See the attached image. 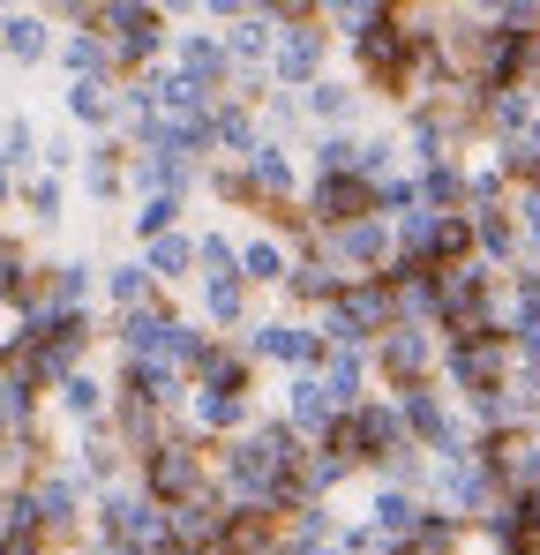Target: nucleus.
Returning a JSON list of instances; mask_svg holds the SVG:
<instances>
[{
  "mask_svg": "<svg viewBox=\"0 0 540 555\" xmlns=\"http://www.w3.org/2000/svg\"><path fill=\"white\" fill-rule=\"evenodd\" d=\"M241 173H248V188H256V210H278V203H300V158L285 151V143H270V135H256V151L248 158H233Z\"/></svg>",
  "mask_w": 540,
  "mask_h": 555,
  "instance_id": "nucleus-15",
  "label": "nucleus"
},
{
  "mask_svg": "<svg viewBox=\"0 0 540 555\" xmlns=\"http://www.w3.org/2000/svg\"><path fill=\"white\" fill-rule=\"evenodd\" d=\"M30 428H46V398H30L23 383L0 375V443L8 436H30Z\"/></svg>",
  "mask_w": 540,
  "mask_h": 555,
  "instance_id": "nucleus-49",
  "label": "nucleus"
},
{
  "mask_svg": "<svg viewBox=\"0 0 540 555\" xmlns=\"http://www.w3.org/2000/svg\"><path fill=\"white\" fill-rule=\"evenodd\" d=\"M188 241H195V278H233L241 233H226V225H188Z\"/></svg>",
  "mask_w": 540,
  "mask_h": 555,
  "instance_id": "nucleus-45",
  "label": "nucleus"
},
{
  "mask_svg": "<svg viewBox=\"0 0 540 555\" xmlns=\"http://www.w3.org/2000/svg\"><path fill=\"white\" fill-rule=\"evenodd\" d=\"M188 210H195V203H180V195H136L120 225H128V241H136V248H151V241H166V233L188 225Z\"/></svg>",
  "mask_w": 540,
  "mask_h": 555,
  "instance_id": "nucleus-37",
  "label": "nucleus"
},
{
  "mask_svg": "<svg viewBox=\"0 0 540 555\" xmlns=\"http://www.w3.org/2000/svg\"><path fill=\"white\" fill-rule=\"evenodd\" d=\"M256 308H263V300H256L241 278H195V308H188V323H203L210 338H241Z\"/></svg>",
  "mask_w": 540,
  "mask_h": 555,
  "instance_id": "nucleus-13",
  "label": "nucleus"
},
{
  "mask_svg": "<svg viewBox=\"0 0 540 555\" xmlns=\"http://www.w3.org/2000/svg\"><path fill=\"white\" fill-rule=\"evenodd\" d=\"M316 383H323V398L338 405V413H353L360 398H375V375H368V353H353V346H323V361H316Z\"/></svg>",
  "mask_w": 540,
  "mask_h": 555,
  "instance_id": "nucleus-24",
  "label": "nucleus"
},
{
  "mask_svg": "<svg viewBox=\"0 0 540 555\" xmlns=\"http://www.w3.org/2000/svg\"><path fill=\"white\" fill-rule=\"evenodd\" d=\"M53 68H61V83H120L113 46H105L98 30H68V38H53Z\"/></svg>",
  "mask_w": 540,
  "mask_h": 555,
  "instance_id": "nucleus-28",
  "label": "nucleus"
},
{
  "mask_svg": "<svg viewBox=\"0 0 540 555\" xmlns=\"http://www.w3.org/2000/svg\"><path fill=\"white\" fill-rule=\"evenodd\" d=\"M98 271H105V256H53L46 263V308H61V315H90V300H98Z\"/></svg>",
  "mask_w": 540,
  "mask_h": 555,
  "instance_id": "nucleus-20",
  "label": "nucleus"
},
{
  "mask_svg": "<svg viewBox=\"0 0 540 555\" xmlns=\"http://www.w3.org/2000/svg\"><path fill=\"white\" fill-rule=\"evenodd\" d=\"M248 451H256L270 473H300V459H308V443H300L278 413H256V421H248Z\"/></svg>",
  "mask_w": 540,
  "mask_h": 555,
  "instance_id": "nucleus-42",
  "label": "nucleus"
},
{
  "mask_svg": "<svg viewBox=\"0 0 540 555\" xmlns=\"http://www.w3.org/2000/svg\"><path fill=\"white\" fill-rule=\"evenodd\" d=\"M76 195L90 210H128V143L120 135H90L83 143V166H76Z\"/></svg>",
  "mask_w": 540,
  "mask_h": 555,
  "instance_id": "nucleus-12",
  "label": "nucleus"
},
{
  "mask_svg": "<svg viewBox=\"0 0 540 555\" xmlns=\"http://www.w3.org/2000/svg\"><path fill=\"white\" fill-rule=\"evenodd\" d=\"M421 503H428V511H450L458 526H480V518L503 503V488H496L480 465H428V480H421Z\"/></svg>",
  "mask_w": 540,
  "mask_h": 555,
  "instance_id": "nucleus-9",
  "label": "nucleus"
},
{
  "mask_svg": "<svg viewBox=\"0 0 540 555\" xmlns=\"http://www.w3.org/2000/svg\"><path fill=\"white\" fill-rule=\"evenodd\" d=\"M436 361H443V338H436V331H406V323H390V331L368 346V375H375L383 390H421V383H436Z\"/></svg>",
  "mask_w": 540,
  "mask_h": 555,
  "instance_id": "nucleus-6",
  "label": "nucleus"
},
{
  "mask_svg": "<svg viewBox=\"0 0 540 555\" xmlns=\"http://www.w3.org/2000/svg\"><path fill=\"white\" fill-rule=\"evenodd\" d=\"M98 300H105L113 315H128V308H143V300H158L151 271L136 263V248H128V256H105V271H98Z\"/></svg>",
  "mask_w": 540,
  "mask_h": 555,
  "instance_id": "nucleus-36",
  "label": "nucleus"
},
{
  "mask_svg": "<svg viewBox=\"0 0 540 555\" xmlns=\"http://www.w3.org/2000/svg\"><path fill=\"white\" fill-rule=\"evenodd\" d=\"M353 421H360V473H375V465L390 459L398 443H406V428H398V405L375 390V398H360L353 405Z\"/></svg>",
  "mask_w": 540,
  "mask_h": 555,
  "instance_id": "nucleus-32",
  "label": "nucleus"
},
{
  "mask_svg": "<svg viewBox=\"0 0 540 555\" xmlns=\"http://www.w3.org/2000/svg\"><path fill=\"white\" fill-rule=\"evenodd\" d=\"M53 23H46V8H0V61H15V68H46L53 61Z\"/></svg>",
  "mask_w": 540,
  "mask_h": 555,
  "instance_id": "nucleus-23",
  "label": "nucleus"
},
{
  "mask_svg": "<svg viewBox=\"0 0 540 555\" xmlns=\"http://www.w3.org/2000/svg\"><path fill=\"white\" fill-rule=\"evenodd\" d=\"M8 203H15V210H23L38 233H53V225L76 210V188L53 181V173H30V181H15V195H8Z\"/></svg>",
  "mask_w": 540,
  "mask_h": 555,
  "instance_id": "nucleus-35",
  "label": "nucleus"
},
{
  "mask_svg": "<svg viewBox=\"0 0 540 555\" xmlns=\"http://www.w3.org/2000/svg\"><path fill=\"white\" fill-rule=\"evenodd\" d=\"M248 421H256L248 398H226V390H188L180 398V436H195V443H233V436H248Z\"/></svg>",
  "mask_w": 540,
  "mask_h": 555,
  "instance_id": "nucleus-14",
  "label": "nucleus"
},
{
  "mask_svg": "<svg viewBox=\"0 0 540 555\" xmlns=\"http://www.w3.org/2000/svg\"><path fill=\"white\" fill-rule=\"evenodd\" d=\"M113 398H128V405H158V413H180V398H188V383H180L166 361H113Z\"/></svg>",
  "mask_w": 540,
  "mask_h": 555,
  "instance_id": "nucleus-19",
  "label": "nucleus"
},
{
  "mask_svg": "<svg viewBox=\"0 0 540 555\" xmlns=\"http://www.w3.org/2000/svg\"><path fill=\"white\" fill-rule=\"evenodd\" d=\"M203 128H210V158H248V151H256V135H263V128H256V113H248V105H233V98H218Z\"/></svg>",
  "mask_w": 540,
  "mask_h": 555,
  "instance_id": "nucleus-40",
  "label": "nucleus"
},
{
  "mask_svg": "<svg viewBox=\"0 0 540 555\" xmlns=\"http://www.w3.org/2000/svg\"><path fill=\"white\" fill-rule=\"evenodd\" d=\"M293 555H338V548H300V541H293Z\"/></svg>",
  "mask_w": 540,
  "mask_h": 555,
  "instance_id": "nucleus-52",
  "label": "nucleus"
},
{
  "mask_svg": "<svg viewBox=\"0 0 540 555\" xmlns=\"http://www.w3.org/2000/svg\"><path fill=\"white\" fill-rule=\"evenodd\" d=\"M188 315L173 293H158V300H143V308H128V315H113L105 323V338H113V353L120 361H166V338H173V323Z\"/></svg>",
  "mask_w": 540,
  "mask_h": 555,
  "instance_id": "nucleus-10",
  "label": "nucleus"
},
{
  "mask_svg": "<svg viewBox=\"0 0 540 555\" xmlns=\"http://www.w3.org/2000/svg\"><path fill=\"white\" fill-rule=\"evenodd\" d=\"M360 113H368V98H360L353 76H323V83L300 91V120L308 128H360Z\"/></svg>",
  "mask_w": 540,
  "mask_h": 555,
  "instance_id": "nucleus-26",
  "label": "nucleus"
},
{
  "mask_svg": "<svg viewBox=\"0 0 540 555\" xmlns=\"http://www.w3.org/2000/svg\"><path fill=\"white\" fill-rule=\"evenodd\" d=\"M90 533L98 541H120V548H136V555H151V548H166V511L136 488V473L120 480V488H105V495H90Z\"/></svg>",
  "mask_w": 540,
  "mask_h": 555,
  "instance_id": "nucleus-4",
  "label": "nucleus"
},
{
  "mask_svg": "<svg viewBox=\"0 0 540 555\" xmlns=\"http://www.w3.org/2000/svg\"><path fill=\"white\" fill-rule=\"evenodd\" d=\"M360 473L346 459H331V451H308V459H300V488H308V495H316V503H338V488H353Z\"/></svg>",
  "mask_w": 540,
  "mask_h": 555,
  "instance_id": "nucleus-48",
  "label": "nucleus"
},
{
  "mask_svg": "<svg viewBox=\"0 0 540 555\" xmlns=\"http://www.w3.org/2000/svg\"><path fill=\"white\" fill-rule=\"evenodd\" d=\"M421 495H406V488H368V503H360V526L383 541V548H398V541H413V526H421Z\"/></svg>",
  "mask_w": 540,
  "mask_h": 555,
  "instance_id": "nucleus-27",
  "label": "nucleus"
},
{
  "mask_svg": "<svg viewBox=\"0 0 540 555\" xmlns=\"http://www.w3.org/2000/svg\"><path fill=\"white\" fill-rule=\"evenodd\" d=\"M465 541H473V526H458L450 511H421V526H413L421 555H465Z\"/></svg>",
  "mask_w": 540,
  "mask_h": 555,
  "instance_id": "nucleus-50",
  "label": "nucleus"
},
{
  "mask_svg": "<svg viewBox=\"0 0 540 555\" xmlns=\"http://www.w3.org/2000/svg\"><path fill=\"white\" fill-rule=\"evenodd\" d=\"M38 143H46V128L15 105V113H0V166H8V181H30L38 173Z\"/></svg>",
  "mask_w": 540,
  "mask_h": 555,
  "instance_id": "nucleus-41",
  "label": "nucleus"
},
{
  "mask_svg": "<svg viewBox=\"0 0 540 555\" xmlns=\"http://www.w3.org/2000/svg\"><path fill=\"white\" fill-rule=\"evenodd\" d=\"M285 271H293V248H285L278 233H263V225H248V233H241V256H233V278H241L248 293H278Z\"/></svg>",
  "mask_w": 540,
  "mask_h": 555,
  "instance_id": "nucleus-29",
  "label": "nucleus"
},
{
  "mask_svg": "<svg viewBox=\"0 0 540 555\" xmlns=\"http://www.w3.org/2000/svg\"><path fill=\"white\" fill-rule=\"evenodd\" d=\"M285 526L270 518V511H226V533H218V548L210 555H263Z\"/></svg>",
  "mask_w": 540,
  "mask_h": 555,
  "instance_id": "nucleus-43",
  "label": "nucleus"
},
{
  "mask_svg": "<svg viewBox=\"0 0 540 555\" xmlns=\"http://www.w3.org/2000/svg\"><path fill=\"white\" fill-rule=\"evenodd\" d=\"M331 413H338V405L323 398V383H316V375H285V405H278V421H285V428H293V436H300L308 451L323 443Z\"/></svg>",
  "mask_w": 540,
  "mask_h": 555,
  "instance_id": "nucleus-30",
  "label": "nucleus"
},
{
  "mask_svg": "<svg viewBox=\"0 0 540 555\" xmlns=\"http://www.w3.org/2000/svg\"><path fill=\"white\" fill-rule=\"evenodd\" d=\"M203 195H210L218 210H256V188H248V173H241L233 158H210V166H203Z\"/></svg>",
  "mask_w": 540,
  "mask_h": 555,
  "instance_id": "nucleus-47",
  "label": "nucleus"
},
{
  "mask_svg": "<svg viewBox=\"0 0 540 555\" xmlns=\"http://www.w3.org/2000/svg\"><path fill=\"white\" fill-rule=\"evenodd\" d=\"M218 46H226V61H233V76H263V68H270V46H278V30H270L263 15L248 8L241 23H226V30H218Z\"/></svg>",
  "mask_w": 540,
  "mask_h": 555,
  "instance_id": "nucleus-33",
  "label": "nucleus"
},
{
  "mask_svg": "<svg viewBox=\"0 0 540 555\" xmlns=\"http://www.w3.org/2000/svg\"><path fill=\"white\" fill-rule=\"evenodd\" d=\"M488 166H496V181L511 188H540V135H526V143H503V151H488Z\"/></svg>",
  "mask_w": 540,
  "mask_h": 555,
  "instance_id": "nucleus-46",
  "label": "nucleus"
},
{
  "mask_svg": "<svg viewBox=\"0 0 540 555\" xmlns=\"http://www.w3.org/2000/svg\"><path fill=\"white\" fill-rule=\"evenodd\" d=\"M256 369H285V375H308L323 361V338H316V323H300V315H248V331L233 338Z\"/></svg>",
  "mask_w": 540,
  "mask_h": 555,
  "instance_id": "nucleus-5",
  "label": "nucleus"
},
{
  "mask_svg": "<svg viewBox=\"0 0 540 555\" xmlns=\"http://www.w3.org/2000/svg\"><path fill=\"white\" fill-rule=\"evenodd\" d=\"M61 465H68L76 480H83L90 495H105V488H120V480H128V451H120V443H113L105 428H83V436H76V443L61 451Z\"/></svg>",
  "mask_w": 540,
  "mask_h": 555,
  "instance_id": "nucleus-21",
  "label": "nucleus"
},
{
  "mask_svg": "<svg viewBox=\"0 0 540 555\" xmlns=\"http://www.w3.org/2000/svg\"><path fill=\"white\" fill-rule=\"evenodd\" d=\"M128 473H136V488H143L158 511H180L188 495H203V488H210V443H195V436H173V443L143 451V459L128 465Z\"/></svg>",
  "mask_w": 540,
  "mask_h": 555,
  "instance_id": "nucleus-2",
  "label": "nucleus"
},
{
  "mask_svg": "<svg viewBox=\"0 0 540 555\" xmlns=\"http://www.w3.org/2000/svg\"><path fill=\"white\" fill-rule=\"evenodd\" d=\"M98 38L113 46V68L120 76H143V68H166L173 15L158 0H98Z\"/></svg>",
  "mask_w": 540,
  "mask_h": 555,
  "instance_id": "nucleus-1",
  "label": "nucleus"
},
{
  "mask_svg": "<svg viewBox=\"0 0 540 555\" xmlns=\"http://www.w3.org/2000/svg\"><path fill=\"white\" fill-rule=\"evenodd\" d=\"M503 383H511V338L443 346V361H436V390H443L450 405H473V398H488V390H503Z\"/></svg>",
  "mask_w": 540,
  "mask_h": 555,
  "instance_id": "nucleus-7",
  "label": "nucleus"
},
{
  "mask_svg": "<svg viewBox=\"0 0 540 555\" xmlns=\"http://www.w3.org/2000/svg\"><path fill=\"white\" fill-rule=\"evenodd\" d=\"M390 405H398V428H406V443L413 451H436L450 428H458V405H450L436 383H421V390H383Z\"/></svg>",
  "mask_w": 540,
  "mask_h": 555,
  "instance_id": "nucleus-16",
  "label": "nucleus"
},
{
  "mask_svg": "<svg viewBox=\"0 0 540 555\" xmlns=\"http://www.w3.org/2000/svg\"><path fill=\"white\" fill-rule=\"evenodd\" d=\"M390 173H406V158H398V128H360V166L353 181H390Z\"/></svg>",
  "mask_w": 540,
  "mask_h": 555,
  "instance_id": "nucleus-44",
  "label": "nucleus"
},
{
  "mask_svg": "<svg viewBox=\"0 0 540 555\" xmlns=\"http://www.w3.org/2000/svg\"><path fill=\"white\" fill-rule=\"evenodd\" d=\"M166 68H173L180 83H195L203 98H226L233 83V61H226V46H218V30H203V23H173V46H166Z\"/></svg>",
  "mask_w": 540,
  "mask_h": 555,
  "instance_id": "nucleus-11",
  "label": "nucleus"
},
{
  "mask_svg": "<svg viewBox=\"0 0 540 555\" xmlns=\"http://www.w3.org/2000/svg\"><path fill=\"white\" fill-rule=\"evenodd\" d=\"M256 375H263V369H256L233 338H210L203 361L188 369V390H226V398H248V405H256Z\"/></svg>",
  "mask_w": 540,
  "mask_h": 555,
  "instance_id": "nucleus-18",
  "label": "nucleus"
},
{
  "mask_svg": "<svg viewBox=\"0 0 540 555\" xmlns=\"http://www.w3.org/2000/svg\"><path fill=\"white\" fill-rule=\"evenodd\" d=\"M8 195H15V181H8V166H0V210H8Z\"/></svg>",
  "mask_w": 540,
  "mask_h": 555,
  "instance_id": "nucleus-51",
  "label": "nucleus"
},
{
  "mask_svg": "<svg viewBox=\"0 0 540 555\" xmlns=\"http://www.w3.org/2000/svg\"><path fill=\"white\" fill-rule=\"evenodd\" d=\"M300 151H308V173L300 181H346L360 166V128H308Z\"/></svg>",
  "mask_w": 540,
  "mask_h": 555,
  "instance_id": "nucleus-31",
  "label": "nucleus"
},
{
  "mask_svg": "<svg viewBox=\"0 0 540 555\" xmlns=\"http://www.w3.org/2000/svg\"><path fill=\"white\" fill-rule=\"evenodd\" d=\"M151 555H180V548H173V541H166V548H151Z\"/></svg>",
  "mask_w": 540,
  "mask_h": 555,
  "instance_id": "nucleus-53",
  "label": "nucleus"
},
{
  "mask_svg": "<svg viewBox=\"0 0 540 555\" xmlns=\"http://www.w3.org/2000/svg\"><path fill=\"white\" fill-rule=\"evenodd\" d=\"M390 323H398V315H390V285H383V278H353V285H338V300L316 315V338H323V346L368 353Z\"/></svg>",
  "mask_w": 540,
  "mask_h": 555,
  "instance_id": "nucleus-3",
  "label": "nucleus"
},
{
  "mask_svg": "<svg viewBox=\"0 0 540 555\" xmlns=\"http://www.w3.org/2000/svg\"><path fill=\"white\" fill-rule=\"evenodd\" d=\"M413 195H421V210H436V218H465V158L421 166V173H413Z\"/></svg>",
  "mask_w": 540,
  "mask_h": 555,
  "instance_id": "nucleus-39",
  "label": "nucleus"
},
{
  "mask_svg": "<svg viewBox=\"0 0 540 555\" xmlns=\"http://www.w3.org/2000/svg\"><path fill=\"white\" fill-rule=\"evenodd\" d=\"M61 120H68V128H90V135H113V128H120L113 83H61Z\"/></svg>",
  "mask_w": 540,
  "mask_h": 555,
  "instance_id": "nucleus-38",
  "label": "nucleus"
},
{
  "mask_svg": "<svg viewBox=\"0 0 540 555\" xmlns=\"http://www.w3.org/2000/svg\"><path fill=\"white\" fill-rule=\"evenodd\" d=\"M46 413H53V421H68L76 436H83V428H105V413H113V383H105L98 369L61 375V383H53V398H46Z\"/></svg>",
  "mask_w": 540,
  "mask_h": 555,
  "instance_id": "nucleus-17",
  "label": "nucleus"
},
{
  "mask_svg": "<svg viewBox=\"0 0 540 555\" xmlns=\"http://www.w3.org/2000/svg\"><path fill=\"white\" fill-rule=\"evenodd\" d=\"M338 285H346V278L323 271L316 256H293V271L278 278V300H285L278 315H300V323H316V315H323V308L338 300Z\"/></svg>",
  "mask_w": 540,
  "mask_h": 555,
  "instance_id": "nucleus-22",
  "label": "nucleus"
},
{
  "mask_svg": "<svg viewBox=\"0 0 540 555\" xmlns=\"http://www.w3.org/2000/svg\"><path fill=\"white\" fill-rule=\"evenodd\" d=\"M0 555H8V541H0Z\"/></svg>",
  "mask_w": 540,
  "mask_h": 555,
  "instance_id": "nucleus-54",
  "label": "nucleus"
},
{
  "mask_svg": "<svg viewBox=\"0 0 540 555\" xmlns=\"http://www.w3.org/2000/svg\"><path fill=\"white\" fill-rule=\"evenodd\" d=\"M136 263L151 271L158 293H180V285H195V241H188V225L166 233V241H151V248H136Z\"/></svg>",
  "mask_w": 540,
  "mask_h": 555,
  "instance_id": "nucleus-34",
  "label": "nucleus"
},
{
  "mask_svg": "<svg viewBox=\"0 0 540 555\" xmlns=\"http://www.w3.org/2000/svg\"><path fill=\"white\" fill-rule=\"evenodd\" d=\"M533 443H540V428H533Z\"/></svg>",
  "mask_w": 540,
  "mask_h": 555,
  "instance_id": "nucleus-55",
  "label": "nucleus"
},
{
  "mask_svg": "<svg viewBox=\"0 0 540 555\" xmlns=\"http://www.w3.org/2000/svg\"><path fill=\"white\" fill-rule=\"evenodd\" d=\"M331 53H338V46H331V30H323V23H300V30H278V46H270V91H308V83H323V76H331Z\"/></svg>",
  "mask_w": 540,
  "mask_h": 555,
  "instance_id": "nucleus-8",
  "label": "nucleus"
},
{
  "mask_svg": "<svg viewBox=\"0 0 540 555\" xmlns=\"http://www.w3.org/2000/svg\"><path fill=\"white\" fill-rule=\"evenodd\" d=\"M218 533H226V503L203 488V495H188L180 511H166V541H173L180 555H210L218 548Z\"/></svg>",
  "mask_w": 540,
  "mask_h": 555,
  "instance_id": "nucleus-25",
  "label": "nucleus"
}]
</instances>
